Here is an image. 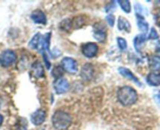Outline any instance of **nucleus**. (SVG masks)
I'll list each match as a JSON object with an SVG mask.
<instances>
[{
    "label": "nucleus",
    "instance_id": "12",
    "mask_svg": "<svg viewBox=\"0 0 160 130\" xmlns=\"http://www.w3.org/2000/svg\"><path fill=\"white\" fill-rule=\"evenodd\" d=\"M31 18L37 24L45 25L47 23V17L41 9H35L31 13Z\"/></svg>",
    "mask_w": 160,
    "mask_h": 130
},
{
    "label": "nucleus",
    "instance_id": "11",
    "mask_svg": "<svg viewBox=\"0 0 160 130\" xmlns=\"http://www.w3.org/2000/svg\"><path fill=\"white\" fill-rule=\"evenodd\" d=\"M118 71L123 77L131 80V81H132L133 82H134L138 86H142V83L141 82L140 80H139L138 78L134 75V73H133L130 69L127 68V67H119Z\"/></svg>",
    "mask_w": 160,
    "mask_h": 130
},
{
    "label": "nucleus",
    "instance_id": "23",
    "mask_svg": "<svg viewBox=\"0 0 160 130\" xmlns=\"http://www.w3.org/2000/svg\"><path fill=\"white\" fill-rule=\"evenodd\" d=\"M59 27L62 30L64 31H69L72 28V20L70 18H67L60 22Z\"/></svg>",
    "mask_w": 160,
    "mask_h": 130
},
{
    "label": "nucleus",
    "instance_id": "25",
    "mask_svg": "<svg viewBox=\"0 0 160 130\" xmlns=\"http://www.w3.org/2000/svg\"><path fill=\"white\" fill-rule=\"evenodd\" d=\"M115 3H117L116 1H112L109 3H108L106 6V7H105V11L106 13H111L115 10L116 8H117V4H115Z\"/></svg>",
    "mask_w": 160,
    "mask_h": 130
},
{
    "label": "nucleus",
    "instance_id": "29",
    "mask_svg": "<svg viewBox=\"0 0 160 130\" xmlns=\"http://www.w3.org/2000/svg\"><path fill=\"white\" fill-rule=\"evenodd\" d=\"M153 98H154L155 102L159 105V107H160V90L156 91V93L153 96Z\"/></svg>",
    "mask_w": 160,
    "mask_h": 130
},
{
    "label": "nucleus",
    "instance_id": "17",
    "mask_svg": "<svg viewBox=\"0 0 160 130\" xmlns=\"http://www.w3.org/2000/svg\"><path fill=\"white\" fill-rule=\"evenodd\" d=\"M148 64L152 70L159 71L160 70V56L158 55L151 56L148 59Z\"/></svg>",
    "mask_w": 160,
    "mask_h": 130
},
{
    "label": "nucleus",
    "instance_id": "20",
    "mask_svg": "<svg viewBox=\"0 0 160 130\" xmlns=\"http://www.w3.org/2000/svg\"><path fill=\"white\" fill-rule=\"evenodd\" d=\"M117 3L120 5V8L122 10L126 13H130L131 11V2L128 0H120V1H117Z\"/></svg>",
    "mask_w": 160,
    "mask_h": 130
},
{
    "label": "nucleus",
    "instance_id": "18",
    "mask_svg": "<svg viewBox=\"0 0 160 130\" xmlns=\"http://www.w3.org/2000/svg\"><path fill=\"white\" fill-rule=\"evenodd\" d=\"M136 18H137V25L139 30L142 31V34H146V33L148 31V28H149L148 23L145 20L143 16L136 15Z\"/></svg>",
    "mask_w": 160,
    "mask_h": 130
},
{
    "label": "nucleus",
    "instance_id": "24",
    "mask_svg": "<svg viewBox=\"0 0 160 130\" xmlns=\"http://www.w3.org/2000/svg\"><path fill=\"white\" fill-rule=\"evenodd\" d=\"M134 9H135V13L136 15H140V16H143L145 13L146 12V9L143 7L141 4L139 3H136L135 6H134Z\"/></svg>",
    "mask_w": 160,
    "mask_h": 130
},
{
    "label": "nucleus",
    "instance_id": "31",
    "mask_svg": "<svg viewBox=\"0 0 160 130\" xmlns=\"http://www.w3.org/2000/svg\"><path fill=\"white\" fill-rule=\"evenodd\" d=\"M156 53H158V54H159V56H160V41H159V42L156 43ZM159 55H158V56H159Z\"/></svg>",
    "mask_w": 160,
    "mask_h": 130
},
{
    "label": "nucleus",
    "instance_id": "9",
    "mask_svg": "<svg viewBox=\"0 0 160 130\" xmlns=\"http://www.w3.org/2000/svg\"><path fill=\"white\" fill-rule=\"evenodd\" d=\"M70 88V83L67 79L64 78H60L56 79L54 82V89L56 92L59 95L65 93Z\"/></svg>",
    "mask_w": 160,
    "mask_h": 130
},
{
    "label": "nucleus",
    "instance_id": "1",
    "mask_svg": "<svg viewBox=\"0 0 160 130\" xmlns=\"http://www.w3.org/2000/svg\"><path fill=\"white\" fill-rule=\"evenodd\" d=\"M52 33L47 32L44 35H42L41 33L38 32L32 37V39L30 40L28 43V46L32 49H35L38 51L39 53H45V51H48L50 53V40H51Z\"/></svg>",
    "mask_w": 160,
    "mask_h": 130
},
{
    "label": "nucleus",
    "instance_id": "2",
    "mask_svg": "<svg viewBox=\"0 0 160 130\" xmlns=\"http://www.w3.org/2000/svg\"><path fill=\"white\" fill-rule=\"evenodd\" d=\"M117 100L123 106H131L136 103L138 93L135 89L129 86H123L117 90Z\"/></svg>",
    "mask_w": 160,
    "mask_h": 130
},
{
    "label": "nucleus",
    "instance_id": "22",
    "mask_svg": "<svg viewBox=\"0 0 160 130\" xmlns=\"http://www.w3.org/2000/svg\"><path fill=\"white\" fill-rule=\"evenodd\" d=\"M117 45H118V48L120 49V50H121V51H126L127 49H128V42H127L126 39L124 38L118 37L117 38Z\"/></svg>",
    "mask_w": 160,
    "mask_h": 130
},
{
    "label": "nucleus",
    "instance_id": "27",
    "mask_svg": "<svg viewBox=\"0 0 160 130\" xmlns=\"http://www.w3.org/2000/svg\"><path fill=\"white\" fill-rule=\"evenodd\" d=\"M159 39V34H158L157 31L155 29V28H152L149 34H148V39H151V40H156V39Z\"/></svg>",
    "mask_w": 160,
    "mask_h": 130
},
{
    "label": "nucleus",
    "instance_id": "16",
    "mask_svg": "<svg viewBox=\"0 0 160 130\" xmlns=\"http://www.w3.org/2000/svg\"><path fill=\"white\" fill-rule=\"evenodd\" d=\"M146 81L151 86H160V73L151 72L146 77Z\"/></svg>",
    "mask_w": 160,
    "mask_h": 130
},
{
    "label": "nucleus",
    "instance_id": "30",
    "mask_svg": "<svg viewBox=\"0 0 160 130\" xmlns=\"http://www.w3.org/2000/svg\"><path fill=\"white\" fill-rule=\"evenodd\" d=\"M154 20L155 22H156V24L157 25L158 27H160V12L157 13L155 15Z\"/></svg>",
    "mask_w": 160,
    "mask_h": 130
},
{
    "label": "nucleus",
    "instance_id": "3",
    "mask_svg": "<svg viewBox=\"0 0 160 130\" xmlns=\"http://www.w3.org/2000/svg\"><path fill=\"white\" fill-rule=\"evenodd\" d=\"M72 117L70 114L64 111L58 110L52 117V123L53 127L57 130H66L70 126Z\"/></svg>",
    "mask_w": 160,
    "mask_h": 130
},
{
    "label": "nucleus",
    "instance_id": "4",
    "mask_svg": "<svg viewBox=\"0 0 160 130\" xmlns=\"http://www.w3.org/2000/svg\"><path fill=\"white\" fill-rule=\"evenodd\" d=\"M17 56L12 49H6L0 53V65L2 67H10L17 61Z\"/></svg>",
    "mask_w": 160,
    "mask_h": 130
},
{
    "label": "nucleus",
    "instance_id": "6",
    "mask_svg": "<svg viewBox=\"0 0 160 130\" xmlns=\"http://www.w3.org/2000/svg\"><path fill=\"white\" fill-rule=\"evenodd\" d=\"M61 67L62 70L71 75H74L78 71V62L71 57H64L61 60Z\"/></svg>",
    "mask_w": 160,
    "mask_h": 130
},
{
    "label": "nucleus",
    "instance_id": "14",
    "mask_svg": "<svg viewBox=\"0 0 160 130\" xmlns=\"http://www.w3.org/2000/svg\"><path fill=\"white\" fill-rule=\"evenodd\" d=\"M117 28L119 31H125L126 32H131V25L129 20L125 17L120 16L117 20Z\"/></svg>",
    "mask_w": 160,
    "mask_h": 130
},
{
    "label": "nucleus",
    "instance_id": "10",
    "mask_svg": "<svg viewBox=\"0 0 160 130\" xmlns=\"http://www.w3.org/2000/svg\"><path fill=\"white\" fill-rule=\"evenodd\" d=\"M46 118V113L44 110L38 109L31 115V122L34 125H40L45 122Z\"/></svg>",
    "mask_w": 160,
    "mask_h": 130
},
{
    "label": "nucleus",
    "instance_id": "19",
    "mask_svg": "<svg viewBox=\"0 0 160 130\" xmlns=\"http://www.w3.org/2000/svg\"><path fill=\"white\" fill-rule=\"evenodd\" d=\"M86 20L85 18L83 17H76L75 18L73 19L72 20V28H75V29H78V28H81L85 24Z\"/></svg>",
    "mask_w": 160,
    "mask_h": 130
},
{
    "label": "nucleus",
    "instance_id": "7",
    "mask_svg": "<svg viewBox=\"0 0 160 130\" xmlns=\"http://www.w3.org/2000/svg\"><path fill=\"white\" fill-rule=\"evenodd\" d=\"M98 52V46L95 42H87L81 46V53L85 57L93 58Z\"/></svg>",
    "mask_w": 160,
    "mask_h": 130
},
{
    "label": "nucleus",
    "instance_id": "5",
    "mask_svg": "<svg viewBox=\"0 0 160 130\" xmlns=\"http://www.w3.org/2000/svg\"><path fill=\"white\" fill-rule=\"evenodd\" d=\"M106 27L102 22H98L93 25V37L99 42H104L106 39Z\"/></svg>",
    "mask_w": 160,
    "mask_h": 130
},
{
    "label": "nucleus",
    "instance_id": "28",
    "mask_svg": "<svg viewBox=\"0 0 160 130\" xmlns=\"http://www.w3.org/2000/svg\"><path fill=\"white\" fill-rule=\"evenodd\" d=\"M42 58H43V61L45 63V65L47 69L51 68V63H50L49 60H48V55H47L46 53H42Z\"/></svg>",
    "mask_w": 160,
    "mask_h": 130
},
{
    "label": "nucleus",
    "instance_id": "8",
    "mask_svg": "<svg viewBox=\"0 0 160 130\" xmlns=\"http://www.w3.org/2000/svg\"><path fill=\"white\" fill-rule=\"evenodd\" d=\"M95 70H94V66L90 63H86L81 67L80 75H81V79L85 81H91L94 76Z\"/></svg>",
    "mask_w": 160,
    "mask_h": 130
},
{
    "label": "nucleus",
    "instance_id": "26",
    "mask_svg": "<svg viewBox=\"0 0 160 130\" xmlns=\"http://www.w3.org/2000/svg\"><path fill=\"white\" fill-rule=\"evenodd\" d=\"M106 22L109 23V26L112 28V27L114 26V24H115V21H116L115 16H114L112 13L108 14V15L106 17Z\"/></svg>",
    "mask_w": 160,
    "mask_h": 130
},
{
    "label": "nucleus",
    "instance_id": "13",
    "mask_svg": "<svg viewBox=\"0 0 160 130\" xmlns=\"http://www.w3.org/2000/svg\"><path fill=\"white\" fill-rule=\"evenodd\" d=\"M31 75L35 78H41L44 77L45 70H44V67L42 63L37 61L32 64V66H31Z\"/></svg>",
    "mask_w": 160,
    "mask_h": 130
},
{
    "label": "nucleus",
    "instance_id": "15",
    "mask_svg": "<svg viewBox=\"0 0 160 130\" xmlns=\"http://www.w3.org/2000/svg\"><path fill=\"white\" fill-rule=\"evenodd\" d=\"M146 39V34H142V33L135 36V38L134 39V46L138 53H141L142 47L145 45Z\"/></svg>",
    "mask_w": 160,
    "mask_h": 130
},
{
    "label": "nucleus",
    "instance_id": "21",
    "mask_svg": "<svg viewBox=\"0 0 160 130\" xmlns=\"http://www.w3.org/2000/svg\"><path fill=\"white\" fill-rule=\"evenodd\" d=\"M52 75L56 79L62 78V76L63 75V70H62V67L61 66H56V67H53V69L52 70Z\"/></svg>",
    "mask_w": 160,
    "mask_h": 130
},
{
    "label": "nucleus",
    "instance_id": "32",
    "mask_svg": "<svg viewBox=\"0 0 160 130\" xmlns=\"http://www.w3.org/2000/svg\"><path fill=\"white\" fill-rule=\"evenodd\" d=\"M3 120H4V117H3V116L1 114H0V126H1V125H2Z\"/></svg>",
    "mask_w": 160,
    "mask_h": 130
}]
</instances>
